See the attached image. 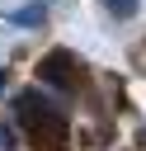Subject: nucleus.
Here are the masks:
<instances>
[{
    "mask_svg": "<svg viewBox=\"0 0 146 151\" xmlns=\"http://www.w3.org/2000/svg\"><path fill=\"white\" fill-rule=\"evenodd\" d=\"M80 71H85V61H80L71 47H52V52L38 61V80L52 85V90H75V85H80Z\"/></svg>",
    "mask_w": 146,
    "mask_h": 151,
    "instance_id": "1",
    "label": "nucleus"
},
{
    "mask_svg": "<svg viewBox=\"0 0 146 151\" xmlns=\"http://www.w3.org/2000/svg\"><path fill=\"white\" fill-rule=\"evenodd\" d=\"M47 9H52L47 0H33V5H24V9H14L9 19H14L19 28H33V24H42V19H47Z\"/></svg>",
    "mask_w": 146,
    "mask_h": 151,
    "instance_id": "2",
    "label": "nucleus"
},
{
    "mask_svg": "<svg viewBox=\"0 0 146 151\" xmlns=\"http://www.w3.org/2000/svg\"><path fill=\"white\" fill-rule=\"evenodd\" d=\"M104 9H108L113 19H132V14H137V0H104Z\"/></svg>",
    "mask_w": 146,
    "mask_h": 151,
    "instance_id": "3",
    "label": "nucleus"
},
{
    "mask_svg": "<svg viewBox=\"0 0 146 151\" xmlns=\"http://www.w3.org/2000/svg\"><path fill=\"white\" fill-rule=\"evenodd\" d=\"M5 85H9V71H0V94H5Z\"/></svg>",
    "mask_w": 146,
    "mask_h": 151,
    "instance_id": "4",
    "label": "nucleus"
}]
</instances>
